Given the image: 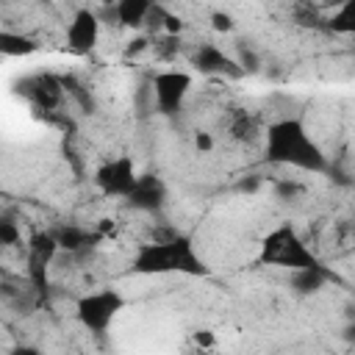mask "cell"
I'll return each instance as SVG.
<instances>
[{"label":"cell","mask_w":355,"mask_h":355,"mask_svg":"<svg viewBox=\"0 0 355 355\" xmlns=\"http://www.w3.org/2000/svg\"><path fill=\"white\" fill-rule=\"evenodd\" d=\"M324 8L316 0H294L291 3V19L300 28H311V31H322L324 28Z\"/></svg>","instance_id":"15"},{"label":"cell","mask_w":355,"mask_h":355,"mask_svg":"<svg viewBox=\"0 0 355 355\" xmlns=\"http://www.w3.org/2000/svg\"><path fill=\"white\" fill-rule=\"evenodd\" d=\"M166 17H169V11H166L161 3H153L150 11H147V17H144V25H141V28H147L153 36H155V33H164V22H166Z\"/></svg>","instance_id":"20"},{"label":"cell","mask_w":355,"mask_h":355,"mask_svg":"<svg viewBox=\"0 0 355 355\" xmlns=\"http://www.w3.org/2000/svg\"><path fill=\"white\" fill-rule=\"evenodd\" d=\"M17 92L36 108V111H55L64 100V83L61 78H55L53 72H36V75H28L17 83Z\"/></svg>","instance_id":"5"},{"label":"cell","mask_w":355,"mask_h":355,"mask_svg":"<svg viewBox=\"0 0 355 355\" xmlns=\"http://www.w3.org/2000/svg\"><path fill=\"white\" fill-rule=\"evenodd\" d=\"M194 147H197L200 153L214 150V139H211V133H197V136H194Z\"/></svg>","instance_id":"24"},{"label":"cell","mask_w":355,"mask_h":355,"mask_svg":"<svg viewBox=\"0 0 355 355\" xmlns=\"http://www.w3.org/2000/svg\"><path fill=\"white\" fill-rule=\"evenodd\" d=\"M347 0H319V6L322 8H338V6H344Z\"/></svg>","instance_id":"29"},{"label":"cell","mask_w":355,"mask_h":355,"mask_svg":"<svg viewBox=\"0 0 355 355\" xmlns=\"http://www.w3.org/2000/svg\"><path fill=\"white\" fill-rule=\"evenodd\" d=\"M191 67H197V69L205 72V75H230V78H239V75H241L239 61H233L227 53H222V50L214 47V44L197 47L194 55H191Z\"/></svg>","instance_id":"11"},{"label":"cell","mask_w":355,"mask_h":355,"mask_svg":"<svg viewBox=\"0 0 355 355\" xmlns=\"http://www.w3.org/2000/svg\"><path fill=\"white\" fill-rule=\"evenodd\" d=\"M180 31H183V22H180V17L169 14V17H166V22H164V33H180Z\"/></svg>","instance_id":"25"},{"label":"cell","mask_w":355,"mask_h":355,"mask_svg":"<svg viewBox=\"0 0 355 355\" xmlns=\"http://www.w3.org/2000/svg\"><path fill=\"white\" fill-rule=\"evenodd\" d=\"M147 47H150V42L141 36V39H133V42L128 44V50H125V53H128V55H136V53H141V50H147Z\"/></svg>","instance_id":"26"},{"label":"cell","mask_w":355,"mask_h":355,"mask_svg":"<svg viewBox=\"0 0 355 355\" xmlns=\"http://www.w3.org/2000/svg\"><path fill=\"white\" fill-rule=\"evenodd\" d=\"M191 89V75L189 72H180V69H166V72H158L153 78V94H155V105L161 114L172 116L183 108V100Z\"/></svg>","instance_id":"6"},{"label":"cell","mask_w":355,"mask_h":355,"mask_svg":"<svg viewBox=\"0 0 355 355\" xmlns=\"http://www.w3.org/2000/svg\"><path fill=\"white\" fill-rule=\"evenodd\" d=\"M17 241H19V227H17V222L0 216V250H3V247H11V244H17Z\"/></svg>","instance_id":"21"},{"label":"cell","mask_w":355,"mask_h":355,"mask_svg":"<svg viewBox=\"0 0 355 355\" xmlns=\"http://www.w3.org/2000/svg\"><path fill=\"white\" fill-rule=\"evenodd\" d=\"M125 308V300L122 294L105 288V291H94V294H86L78 300L75 305V313H78V322L89 330V333H105L108 324L114 322V316Z\"/></svg>","instance_id":"4"},{"label":"cell","mask_w":355,"mask_h":355,"mask_svg":"<svg viewBox=\"0 0 355 355\" xmlns=\"http://www.w3.org/2000/svg\"><path fill=\"white\" fill-rule=\"evenodd\" d=\"M227 133L236 141H252L261 133V119L247 108H230L227 114Z\"/></svg>","instance_id":"13"},{"label":"cell","mask_w":355,"mask_h":355,"mask_svg":"<svg viewBox=\"0 0 355 355\" xmlns=\"http://www.w3.org/2000/svg\"><path fill=\"white\" fill-rule=\"evenodd\" d=\"M150 6H153V0H116L114 19H116V25H125V28H141Z\"/></svg>","instance_id":"14"},{"label":"cell","mask_w":355,"mask_h":355,"mask_svg":"<svg viewBox=\"0 0 355 355\" xmlns=\"http://www.w3.org/2000/svg\"><path fill=\"white\" fill-rule=\"evenodd\" d=\"M352 3H355V0H347L344 6L333 8V14L324 17V28H322V31H330V33H352V31H355V22H352Z\"/></svg>","instance_id":"18"},{"label":"cell","mask_w":355,"mask_h":355,"mask_svg":"<svg viewBox=\"0 0 355 355\" xmlns=\"http://www.w3.org/2000/svg\"><path fill=\"white\" fill-rule=\"evenodd\" d=\"M53 236L58 241V250H67V252H75V255L89 252L103 241L100 230H83V227H75V225H64V227L53 230Z\"/></svg>","instance_id":"12"},{"label":"cell","mask_w":355,"mask_h":355,"mask_svg":"<svg viewBox=\"0 0 355 355\" xmlns=\"http://www.w3.org/2000/svg\"><path fill=\"white\" fill-rule=\"evenodd\" d=\"M125 200L139 211H158L166 202V186L153 172L150 175H136V183H133V189Z\"/></svg>","instance_id":"10"},{"label":"cell","mask_w":355,"mask_h":355,"mask_svg":"<svg viewBox=\"0 0 355 355\" xmlns=\"http://www.w3.org/2000/svg\"><path fill=\"white\" fill-rule=\"evenodd\" d=\"M97 36H100V19L94 11L89 8H78L67 25V47L78 55H86L94 50L97 44Z\"/></svg>","instance_id":"9"},{"label":"cell","mask_w":355,"mask_h":355,"mask_svg":"<svg viewBox=\"0 0 355 355\" xmlns=\"http://www.w3.org/2000/svg\"><path fill=\"white\" fill-rule=\"evenodd\" d=\"M277 191L291 197V194H300V191H302V186H297V183H277Z\"/></svg>","instance_id":"28"},{"label":"cell","mask_w":355,"mask_h":355,"mask_svg":"<svg viewBox=\"0 0 355 355\" xmlns=\"http://www.w3.org/2000/svg\"><path fill=\"white\" fill-rule=\"evenodd\" d=\"M150 47H153L155 58L169 61V58H175L180 53V33H155V39H153Z\"/></svg>","instance_id":"19"},{"label":"cell","mask_w":355,"mask_h":355,"mask_svg":"<svg viewBox=\"0 0 355 355\" xmlns=\"http://www.w3.org/2000/svg\"><path fill=\"white\" fill-rule=\"evenodd\" d=\"M58 252V241L53 233H36L28 244V280L33 286V291L47 294L50 283H47V266Z\"/></svg>","instance_id":"7"},{"label":"cell","mask_w":355,"mask_h":355,"mask_svg":"<svg viewBox=\"0 0 355 355\" xmlns=\"http://www.w3.org/2000/svg\"><path fill=\"white\" fill-rule=\"evenodd\" d=\"M133 272H139V275H172V272H178V275L202 277V275H208V266L197 255L191 239L178 233V236L164 239V241L139 244V250L133 255Z\"/></svg>","instance_id":"2"},{"label":"cell","mask_w":355,"mask_h":355,"mask_svg":"<svg viewBox=\"0 0 355 355\" xmlns=\"http://www.w3.org/2000/svg\"><path fill=\"white\" fill-rule=\"evenodd\" d=\"M100 191L105 197H128L133 183H136V166H133V158L130 155H119V158H111L105 161L97 175H94Z\"/></svg>","instance_id":"8"},{"label":"cell","mask_w":355,"mask_h":355,"mask_svg":"<svg viewBox=\"0 0 355 355\" xmlns=\"http://www.w3.org/2000/svg\"><path fill=\"white\" fill-rule=\"evenodd\" d=\"M263 158L269 164H286V166H297L305 172H324L327 169L324 153L308 136L305 122L297 116H286V119L266 125Z\"/></svg>","instance_id":"1"},{"label":"cell","mask_w":355,"mask_h":355,"mask_svg":"<svg viewBox=\"0 0 355 355\" xmlns=\"http://www.w3.org/2000/svg\"><path fill=\"white\" fill-rule=\"evenodd\" d=\"M36 47L39 44L31 36L0 31V55H31V53H36Z\"/></svg>","instance_id":"17"},{"label":"cell","mask_w":355,"mask_h":355,"mask_svg":"<svg viewBox=\"0 0 355 355\" xmlns=\"http://www.w3.org/2000/svg\"><path fill=\"white\" fill-rule=\"evenodd\" d=\"M239 67H241V72L247 69V72H255L258 69V58L247 50V47H241V61H239Z\"/></svg>","instance_id":"23"},{"label":"cell","mask_w":355,"mask_h":355,"mask_svg":"<svg viewBox=\"0 0 355 355\" xmlns=\"http://www.w3.org/2000/svg\"><path fill=\"white\" fill-rule=\"evenodd\" d=\"M211 25H214V31L227 33V31H233V17L225 14V11H214V14H211Z\"/></svg>","instance_id":"22"},{"label":"cell","mask_w":355,"mask_h":355,"mask_svg":"<svg viewBox=\"0 0 355 355\" xmlns=\"http://www.w3.org/2000/svg\"><path fill=\"white\" fill-rule=\"evenodd\" d=\"M330 277H333V275L319 263V266H313V269H297L294 277H291V283H294V288H297L300 294H313V291H319Z\"/></svg>","instance_id":"16"},{"label":"cell","mask_w":355,"mask_h":355,"mask_svg":"<svg viewBox=\"0 0 355 355\" xmlns=\"http://www.w3.org/2000/svg\"><path fill=\"white\" fill-rule=\"evenodd\" d=\"M194 341H197L200 347H214V336H211L208 330H200V333H194Z\"/></svg>","instance_id":"27"},{"label":"cell","mask_w":355,"mask_h":355,"mask_svg":"<svg viewBox=\"0 0 355 355\" xmlns=\"http://www.w3.org/2000/svg\"><path fill=\"white\" fill-rule=\"evenodd\" d=\"M261 263L266 266H283V269H313L319 266V258L305 247L300 233L291 225H280L261 241Z\"/></svg>","instance_id":"3"}]
</instances>
